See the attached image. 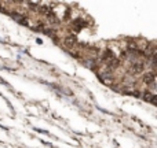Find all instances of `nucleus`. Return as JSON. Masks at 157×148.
I'll return each mask as SVG.
<instances>
[{
	"label": "nucleus",
	"mask_w": 157,
	"mask_h": 148,
	"mask_svg": "<svg viewBox=\"0 0 157 148\" xmlns=\"http://www.w3.org/2000/svg\"><path fill=\"white\" fill-rule=\"evenodd\" d=\"M145 81L150 86V89H154V84H156V74H154V71H150V73L146 74L145 76Z\"/></svg>",
	"instance_id": "f257e3e1"
},
{
	"label": "nucleus",
	"mask_w": 157,
	"mask_h": 148,
	"mask_svg": "<svg viewBox=\"0 0 157 148\" xmlns=\"http://www.w3.org/2000/svg\"><path fill=\"white\" fill-rule=\"evenodd\" d=\"M145 69V63L143 62H132V66H131V71L132 73H135V74H139L142 73Z\"/></svg>",
	"instance_id": "f03ea898"
},
{
	"label": "nucleus",
	"mask_w": 157,
	"mask_h": 148,
	"mask_svg": "<svg viewBox=\"0 0 157 148\" xmlns=\"http://www.w3.org/2000/svg\"><path fill=\"white\" fill-rule=\"evenodd\" d=\"M76 44H77V41H76V37L69 36V37H66V39H65V45L68 47V48H73Z\"/></svg>",
	"instance_id": "7ed1b4c3"
}]
</instances>
